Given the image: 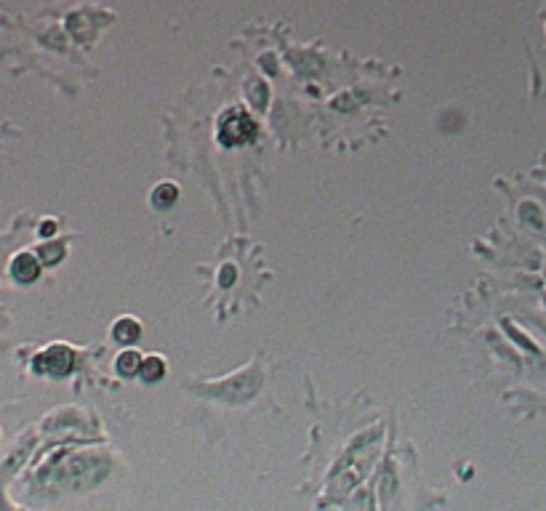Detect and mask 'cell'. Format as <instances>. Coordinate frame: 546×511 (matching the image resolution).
<instances>
[{
	"label": "cell",
	"instance_id": "6da1fadb",
	"mask_svg": "<svg viewBox=\"0 0 546 511\" xmlns=\"http://www.w3.org/2000/svg\"><path fill=\"white\" fill-rule=\"evenodd\" d=\"M254 136H256V123L251 120V115L245 109H229L219 120L221 147H243L248 141H254Z\"/></svg>",
	"mask_w": 546,
	"mask_h": 511
},
{
	"label": "cell",
	"instance_id": "7a4b0ae2",
	"mask_svg": "<svg viewBox=\"0 0 546 511\" xmlns=\"http://www.w3.org/2000/svg\"><path fill=\"white\" fill-rule=\"evenodd\" d=\"M72 365H75V354H72V349H67V346H48L43 354H38L35 357V370L38 373H43V376H67L70 370H72Z\"/></svg>",
	"mask_w": 546,
	"mask_h": 511
},
{
	"label": "cell",
	"instance_id": "3957f363",
	"mask_svg": "<svg viewBox=\"0 0 546 511\" xmlns=\"http://www.w3.org/2000/svg\"><path fill=\"white\" fill-rule=\"evenodd\" d=\"M11 274L19 283H32L40 274V261L30 253H19L14 258V264H11Z\"/></svg>",
	"mask_w": 546,
	"mask_h": 511
},
{
	"label": "cell",
	"instance_id": "277c9868",
	"mask_svg": "<svg viewBox=\"0 0 546 511\" xmlns=\"http://www.w3.org/2000/svg\"><path fill=\"white\" fill-rule=\"evenodd\" d=\"M139 336H141V325H139L134 317H123V320L115 322V328H112V338L118 344H136Z\"/></svg>",
	"mask_w": 546,
	"mask_h": 511
},
{
	"label": "cell",
	"instance_id": "5b68a950",
	"mask_svg": "<svg viewBox=\"0 0 546 511\" xmlns=\"http://www.w3.org/2000/svg\"><path fill=\"white\" fill-rule=\"evenodd\" d=\"M176 197H179L176 184H160V187L152 192V203H155V208H168V205L176 203Z\"/></svg>",
	"mask_w": 546,
	"mask_h": 511
},
{
	"label": "cell",
	"instance_id": "8992f818",
	"mask_svg": "<svg viewBox=\"0 0 546 511\" xmlns=\"http://www.w3.org/2000/svg\"><path fill=\"white\" fill-rule=\"evenodd\" d=\"M141 376H144V381H150V384L160 381V378L166 376V362L160 360V357H147V360L141 362Z\"/></svg>",
	"mask_w": 546,
	"mask_h": 511
},
{
	"label": "cell",
	"instance_id": "52a82bcc",
	"mask_svg": "<svg viewBox=\"0 0 546 511\" xmlns=\"http://www.w3.org/2000/svg\"><path fill=\"white\" fill-rule=\"evenodd\" d=\"M141 357H139L136 352H123L120 357H118V373L120 376H134L141 370Z\"/></svg>",
	"mask_w": 546,
	"mask_h": 511
},
{
	"label": "cell",
	"instance_id": "ba28073f",
	"mask_svg": "<svg viewBox=\"0 0 546 511\" xmlns=\"http://www.w3.org/2000/svg\"><path fill=\"white\" fill-rule=\"evenodd\" d=\"M40 256H43V261H46V264H56L61 256H64V245H59V242H54V245H43V248H40Z\"/></svg>",
	"mask_w": 546,
	"mask_h": 511
},
{
	"label": "cell",
	"instance_id": "9c48e42d",
	"mask_svg": "<svg viewBox=\"0 0 546 511\" xmlns=\"http://www.w3.org/2000/svg\"><path fill=\"white\" fill-rule=\"evenodd\" d=\"M54 229H56V224H54V221H46V224H43V229H40V232H43V235H46V237H51V235H54Z\"/></svg>",
	"mask_w": 546,
	"mask_h": 511
}]
</instances>
